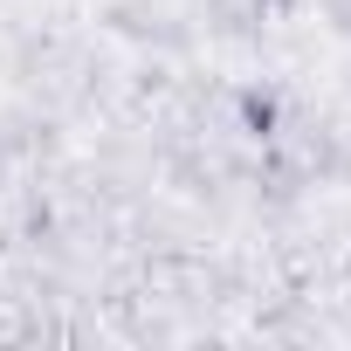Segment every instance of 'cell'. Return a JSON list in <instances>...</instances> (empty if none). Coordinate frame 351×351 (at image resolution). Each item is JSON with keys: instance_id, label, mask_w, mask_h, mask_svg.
<instances>
[{"instance_id": "1", "label": "cell", "mask_w": 351, "mask_h": 351, "mask_svg": "<svg viewBox=\"0 0 351 351\" xmlns=\"http://www.w3.org/2000/svg\"><path fill=\"white\" fill-rule=\"evenodd\" d=\"M282 124H289V104H282L276 83H241V90H234V131H241L248 145H276Z\"/></svg>"}]
</instances>
